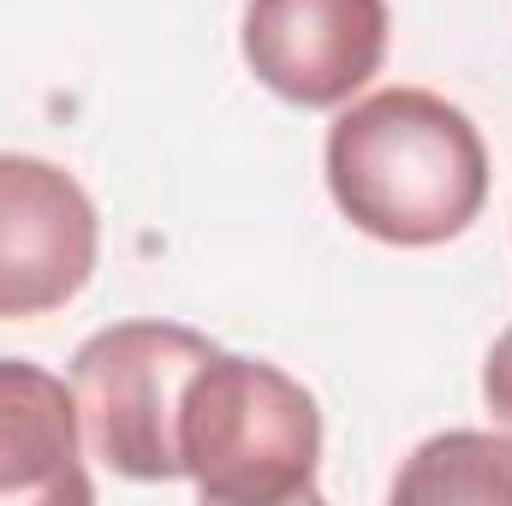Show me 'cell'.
Listing matches in <instances>:
<instances>
[{
  "instance_id": "cell-1",
  "label": "cell",
  "mask_w": 512,
  "mask_h": 506,
  "mask_svg": "<svg viewBox=\"0 0 512 506\" xmlns=\"http://www.w3.org/2000/svg\"><path fill=\"white\" fill-rule=\"evenodd\" d=\"M334 209L376 245L429 251L459 239L489 203V149L471 114L435 90L393 84L328 126Z\"/></svg>"
},
{
  "instance_id": "cell-2",
  "label": "cell",
  "mask_w": 512,
  "mask_h": 506,
  "mask_svg": "<svg viewBox=\"0 0 512 506\" xmlns=\"http://www.w3.org/2000/svg\"><path fill=\"white\" fill-rule=\"evenodd\" d=\"M179 465L209 506L322 501V405L280 364L215 346L179 399Z\"/></svg>"
},
{
  "instance_id": "cell-3",
  "label": "cell",
  "mask_w": 512,
  "mask_h": 506,
  "mask_svg": "<svg viewBox=\"0 0 512 506\" xmlns=\"http://www.w3.org/2000/svg\"><path fill=\"white\" fill-rule=\"evenodd\" d=\"M215 352L185 322H114L72 358V399L84 447L131 483H173L179 465V399L191 370Z\"/></svg>"
},
{
  "instance_id": "cell-4",
  "label": "cell",
  "mask_w": 512,
  "mask_h": 506,
  "mask_svg": "<svg viewBox=\"0 0 512 506\" xmlns=\"http://www.w3.org/2000/svg\"><path fill=\"white\" fill-rule=\"evenodd\" d=\"M96 251L90 191L42 155H0V322L66 310L90 286Z\"/></svg>"
},
{
  "instance_id": "cell-5",
  "label": "cell",
  "mask_w": 512,
  "mask_h": 506,
  "mask_svg": "<svg viewBox=\"0 0 512 506\" xmlns=\"http://www.w3.org/2000/svg\"><path fill=\"white\" fill-rule=\"evenodd\" d=\"M245 66L292 108H346L387 60V0H245Z\"/></svg>"
},
{
  "instance_id": "cell-6",
  "label": "cell",
  "mask_w": 512,
  "mask_h": 506,
  "mask_svg": "<svg viewBox=\"0 0 512 506\" xmlns=\"http://www.w3.org/2000/svg\"><path fill=\"white\" fill-rule=\"evenodd\" d=\"M78 399L60 376L0 358V506H90Z\"/></svg>"
},
{
  "instance_id": "cell-7",
  "label": "cell",
  "mask_w": 512,
  "mask_h": 506,
  "mask_svg": "<svg viewBox=\"0 0 512 506\" xmlns=\"http://www.w3.org/2000/svg\"><path fill=\"white\" fill-rule=\"evenodd\" d=\"M399 506H512V435L447 429L429 435L393 477Z\"/></svg>"
},
{
  "instance_id": "cell-8",
  "label": "cell",
  "mask_w": 512,
  "mask_h": 506,
  "mask_svg": "<svg viewBox=\"0 0 512 506\" xmlns=\"http://www.w3.org/2000/svg\"><path fill=\"white\" fill-rule=\"evenodd\" d=\"M483 405L495 411L501 429H512V328L489 346V358H483Z\"/></svg>"
}]
</instances>
